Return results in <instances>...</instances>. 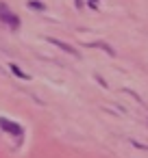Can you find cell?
Segmentation results:
<instances>
[{
  "instance_id": "obj_7",
  "label": "cell",
  "mask_w": 148,
  "mask_h": 158,
  "mask_svg": "<svg viewBox=\"0 0 148 158\" xmlns=\"http://www.w3.org/2000/svg\"><path fill=\"white\" fill-rule=\"evenodd\" d=\"M74 2H76V7H83V0H74Z\"/></svg>"
},
{
  "instance_id": "obj_1",
  "label": "cell",
  "mask_w": 148,
  "mask_h": 158,
  "mask_svg": "<svg viewBox=\"0 0 148 158\" xmlns=\"http://www.w3.org/2000/svg\"><path fill=\"white\" fill-rule=\"evenodd\" d=\"M0 20H2L11 31H18V28H20V18L9 9L5 2H0Z\"/></svg>"
},
{
  "instance_id": "obj_6",
  "label": "cell",
  "mask_w": 148,
  "mask_h": 158,
  "mask_svg": "<svg viewBox=\"0 0 148 158\" xmlns=\"http://www.w3.org/2000/svg\"><path fill=\"white\" fill-rule=\"evenodd\" d=\"M94 46H96V48H100V50H105V52H109V54H111V56H113V54H115V52H113V48H109V46H107V44H94Z\"/></svg>"
},
{
  "instance_id": "obj_3",
  "label": "cell",
  "mask_w": 148,
  "mask_h": 158,
  "mask_svg": "<svg viewBox=\"0 0 148 158\" xmlns=\"http://www.w3.org/2000/svg\"><path fill=\"white\" fill-rule=\"evenodd\" d=\"M48 41H50L52 46H57V48H61V50H65L68 54H72V56H78V52H76V50H74L72 46H68V44H63V41H59V39H55V37H50Z\"/></svg>"
},
{
  "instance_id": "obj_4",
  "label": "cell",
  "mask_w": 148,
  "mask_h": 158,
  "mask_svg": "<svg viewBox=\"0 0 148 158\" xmlns=\"http://www.w3.org/2000/svg\"><path fill=\"white\" fill-rule=\"evenodd\" d=\"M11 72H13L18 78H24V80H29V74H26V72H22V69H20L16 63H11Z\"/></svg>"
},
{
  "instance_id": "obj_5",
  "label": "cell",
  "mask_w": 148,
  "mask_h": 158,
  "mask_svg": "<svg viewBox=\"0 0 148 158\" xmlns=\"http://www.w3.org/2000/svg\"><path fill=\"white\" fill-rule=\"evenodd\" d=\"M29 7H31V9H37V11H46V5H44V2H37V0H31Z\"/></svg>"
},
{
  "instance_id": "obj_8",
  "label": "cell",
  "mask_w": 148,
  "mask_h": 158,
  "mask_svg": "<svg viewBox=\"0 0 148 158\" xmlns=\"http://www.w3.org/2000/svg\"><path fill=\"white\" fill-rule=\"evenodd\" d=\"M96 2H98V0H89V5H92L94 9H96Z\"/></svg>"
},
{
  "instance_id": "obj_2",
  "label": "cell",
  "mask_w": 148,
  "mask_h": 158,
  "mask_svg": "<svg viewBox=\"0 0 148 158\" xmlns=\"http://www.w3.org/2000/svg\"><path fill=\"white\" fill-rule=\"evenodd\" d=\"M0 128H2L7 134H13V136H22V134H24V130H22L20 123L9 121V119H5V117H0Z\"/></svg>"
}]
</instances>
